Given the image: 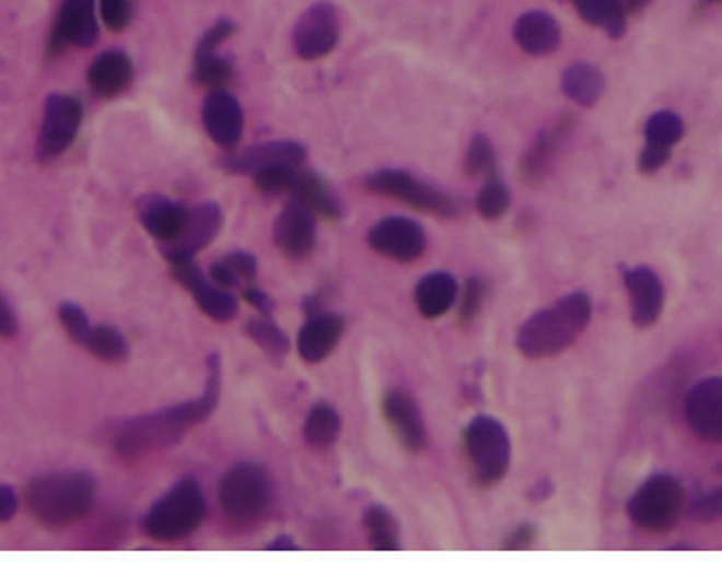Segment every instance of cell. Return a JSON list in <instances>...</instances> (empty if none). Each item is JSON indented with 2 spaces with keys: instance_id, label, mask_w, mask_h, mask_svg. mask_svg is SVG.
Here are the masks:
<instances>
[{
  "instance_id": "cell-8",
  "label": "cell",
  "mask_w": 722,
  "mask_h": 562,
  "mask_svg": "<svg viewBox=\"0 0 722 562\" xmlns=\"http://www.w3.org/2000/svg\"><path fill=\"white\" fill-rule=\"evenodd\" d=\"M685 510V490L678 479L656 475L648 479L627 503L631 523L648 531H669Z\"/></svg>"
},
{
  "instance_id": "cell-23",
  "label": "cell",
  "mask_w": 722,
  "mask_h": 562,
  "mask_svg": "<svg viewBox=\"0 0 722 562\" xmlns=\"http://www.w3.org/2000/svg\"><path fill=\"white\" fill-rule=\"evenodd\" d=\"M343 332V319L333 313L311 315L298 335L300 356L308 363L324 361L335 346L339 343Z\"/></svg>"
},
{
  "instance_id": "cell-20",
  "label": "cell",
  "mask_w": 722,
  "mask_h": 562,
  "mask_svg": "<svg viewBox=\"0 0 722 562\" xmlns=\"http://www.w3.org/2000/svg\"><path fill=\"white\" fill-rule=\"evenodd\" d=\"M382 408L399 443L408 452H421L428 443V434L417 403L404 390H391L386 393Z\"/></svg>"
},
{
  "instance_id": "cell-9",
  "label": "cell",
  "mask_w": 722,
  "mask_h": 562,
  "mask_svg": "<svg viewBox=\"0 0 722 562\" xmlns=\"http://www.w3.org/2000/svg\"><path fill=\"white\" fill-rule=\"evenodd\" d=\"M80 122H82V105L78 98L60 96V93L49 96L45 103L36 157L40 162H49L62 155L75 140Z\"/></svg>"
},
{
  "instance_id": "cell-4",
  "label": "cell",
  "mask_w": 722,
  "mask_h": 562,
  "mask_svg": "<svg viewBox=\"0 0 722 562\" xmlns=\"http://www.w3.org/2000/svg\"><path fill=\"white\" fill-rule=\"evenodd\" d=\"M207 518V499L194 479L175 483L142 518V529L155 540L191 536Z\"/></svg>"
},
{
  "instance_id": "cell-14",
  "label": "cell",
  "mask_w": 722,
  "mask_h": 562,
  "mask_svg": "<svg viewBox=\"0 0 722 562\" xmlns=\"http://www.w3.org/2000/svg\"><path fill=\"white\" fill-rule=\"evenodd\" d=\"M96 40H98L96 0H62L49 49L60 51L67 45L92 47Z\"/></svg>"
},
{
  "instance_id": "cell-17",
  "label": "cell",
  "mask_w": 722,
  "mask_h": 562,
  "mask_svg": "<svg viewBox=\"0 0 722 562\" xmlns=\"http://www.w3.org/2000/svg\"><path fill=\"white\" fill-rule=\"evenodd\" d=\"M625 286L631 302V321L641 328L656 324L665 306L661 277L648 266H637L625 270Z\"/></svg>"
},
{
  "instance_id": "cell-46",
  "label": "cell",
  "mask_w": 722,
  "mask_h": 562,
  "mask_svg": "<svg viewBox=\"0 0 722 562\" xmlns=\"http://www.w3.org/2000/svg\"><path fill=\"white\" fill-rule=\"evenodd\" d=\"M669 153H672V151L654 149V147H645L643 153H641V160H639V168H641L643 173H656L659 168L665 166V162L669 160Z\"/></svg>"
},
{
  "instance_id": "cell-2",
  "label": "cell",
  "mask_w": 722,
  "mask_h": 562,
  "mask_svg": "<svg viewBox=\"0 0 722 562\" xmlns=\"http://www.w3.org/2000/svg\"><path fill=\"white\" fill-rule=\"evenodd\" d=\"M96 479L86 472H56L30 483L27 510L47 529H65L94 510Z\"/></svg>"
},
{
  "instance_id": "cell-11",
  "label": "cell",
  "mask_w": 722,
  "mask_h": 562,
  "mask_svg": "<svg viewBox=\"0 0 722 562\" xmlns=\"http://www.w3.org/2000/svg\"><path fill=\"white\" fill-rule=\"evenodd\" d=\"M369 244L384 257L397 261H415L426 250V231L415 220L386 218L371 229Z\"/></svg>"
},
{
  "instance_id": "cell-43",
  "label": "cell",
  "mask_w": 722,
  "mask_h": 562,
  "mask_svg": "<svg viewBox=\"0 0 722 562\" xmlns=\"http://www.w3.org/2000/svg\"><path fill=\"white\" fill-rule=\"evenodd\" d=\"M224 261L233 268V272L240 277V281L244 284V281H251L255 274H257V259L244 250H235V253H229L224 257Z\"/></svg>"
},
{
  "instance_id": "cell-37",
  "label": "cell",
  "mask_w": 722,
  "mask_h": 562,
  "mask_svg": "<svg viewBox=\"0 0 722 562\" xmlns=\"http://www.w3.org/2000/svg\"><path fill=\"white\" fill-rule=\"evenodd\" d=\"M466 173L470 177H494L497 175V151L486 136H475L466 153Z\"/></svg>"
},
{
  "instance_id": "cell-25",
  "label": "cell",
  "mask_w": 722,
  "mask_h": 562,
  "mask_svg": "<svg viewBox=\"0 0 722 562\" xmlns=\"http://www.w3.org/2000/svg\"><path fill=\"white\" fill-rule=\"evenodd\" d=\"M514 40L529 56H548L561 43V27L546 12H527L514 25Z\"/></svg>"
},
{
  "instance_id": "cell-21",
  "label": "cell",
  "mask_w": 722,
  "mask_h": 562,
  "mask_svg": "<svg viewBox=\"0 0 722 562\" xmlns=\"http://www.w3.org/2000/svg\"><path fill=\"white\" fill-rule=\"evenodd\" d=\"M572 129H574V118L566 116L552 129L538 136V140L529 147V151L523 155L521 166H519V173L527 184H538L550 173L552 162L559 155V151L566 144Z\"/></svg>"
},
{
  "instance_id": "cell-36",
  "label": "cell",
  "mask_w": 722,
  "mask_h": 562,
  "mask_svg": "<svg viewBox=\"0 0 722 562\" xmlns=\"http://www.w3.org/2000/svg\"><path fill=\"white\" fill-rule=\"evenodd\" d=\"M508 209H510V189L505 186V182L499 175L484 179V186L477 196L479 215L492 222L503 218Z\"/></svg>"
},
{
  "instance_id": "cell-30",
  "label": "cell",
  "mask_w": 722,
  "mask_h": 562,
  "mask_svg": "<svg viewBox=\"0 0 722 562\" xmlns=\"http://www.w3.org/2000/svg\"><path fill=\"white\" fill-rule=\"evenodd\" d=\"M341 419L330 403H317L304 421V438L317 449H328L339 438Z\"/></svg>"
},
{
  "instance_id": "cell-44",
  "label": "cell",
  "mask_w": 722,
  "mask_h": 562,
  "mask_svg": "<svg viewBox=\"0 0 722 562\" xmlns=\"http://www.w3.org/2000/svg\"><path fill=\"white\" fill-rule=\"evenodd\" d=\"M211 279H213V284H216V286L226 289V291H229V289H235V286L242 284L240 277L233 272V268H231L224 259L211 264Z\"/></svg>"
},
{
  "instance_id": "cell-49",
  "label": "cell",
  "mask_w": 722,
  "mask_h": 562,
  "mask_svg": "<svg viewBox=\"0 0 722 562\" xmlns=\"http://www.w3.org/2000/svg\"><path fill=\"white\" fill-rule=\"evenodd\" d=\"M244 300L251 304V306H255L261 315H268L270 311H273V302H270V297L259 289V286H253V284H248L246 289H244Z\"/></svg>"
},
{
  "instance_id": "cell-19",
  "label": "cell",
  "mask_w": 722,
  "mask_h": 562,
  "mask_svg": "<svg viewBox=\"0 0 722 562\" xmlns=\"http://www.w3.org/2000/svg\"><path fill=\"white\" fill-rule=\"evenodd\" d=\"M205 129L218 147L233 149L244 133V112L240 103L224 89H216L202 109Z\"/></svg>"
},
{
  "instance_id": "cell-18",
  "label": "cell",
  "mask_w": 722,
  "mask_h": 562,
  "mask_svg": "<svg viewBox=\"0 0 722 562\" xmlns=\"http://www.w3.org/2000/svg\"><path fill=\"white\" fill-rule=\"evenodd\" d=\"M273 237L278 248L291 259H302L311 255L317 239L315 213L300 202L289 204L276 222Z\"/></svg>"
},
{
  "instance_id": "cell-22",
  "label": "cell",
  "mask_w": 722,
  "mask_h": 562,
  "mask_svg": "<svg viewBox=\"0 0 722 562\" xmlns=\"http://www.w3.org/2000/svg\"><path fill=\"white\" fill-rule=\"evenodd\" d=\"M189 211L168 198L151 196L140 202V222L162 244H171L185 231Z\"/></svg>"
},
{
  "instance_id": "cell-34",
  "label": "cell",
  "mask_w": 722,
  "mask_h": 562,
  "mask_svg": "<svg viewBox=\"0 0 722 562\" xmlns=\"http://www.w3.org/2000/svg\"><path fill=\"white\" fill-rule=\"evenodd\" d=\"M685 125L674 112H659L645 125V147L672 151V147L683 138Z\"/></svg>"
},
{
  "instance_id": "cell-38",
  "label": "cell",
  "mask_w": 722,
  "mask_h": 562,
  "mask_svg": "<svg viewBox=\"0 0 722 562\" xmlns=\"http://www.w3.org/2000/svg\"><path fill=\"white\" fill-rule=\"evenodd\" d=\"M300 166H268L255 173V186L261 194L291 191Z\"/></svg>"
},
{
  "instance_id": "cell-42",
  "label": "cell",
  "mask_w": 722,
  "mask_h": 562,
  "mask_svg": "<svg viewBox=\"0 0 722 562\" xmlns=\"http://www.w3.org/2000/svg\"><path fill=\"white\" fill-rule=\"evenodd\" d=\"M691 516L698 520H718L722 518V488L702 494L691 505Z\"/></svg>"
},
{
  "instance_id": "cell-16",
  "label": "cell",
  "mask_w": 722,
  "mask_h": 562,
  "mask_svg": "<svg viewBox=\"0 0 722 562\" xmlns=\"http://www.w3.org/2000/svg\"><path fill=\"white\" fill-rule=\"evenodd\" d=\"M306 149L300 142H266L231 153L222 160V168L235 175H255L268 166H302Z\"/></svg>"
},
{
  "instance_id": "cell-13",
  "label": "cell",
  "mask_w": 722,
  "mask_h": 562,
  "mask_svg": "<svg viewBox=\"0 0 722 562\" xmlns=\"http://www.w3.org/2000/svg\"><path fill=\"white\" fill-rule=\"evenodd\" d=\"M685 419L704 441L722 443V379L709 377L696 384L685 399Z\"/></svg>"
},
{
  "instance_id": "cell-15",
  "label": "cell",
  "mask_w": 722,
  "mask_h": 562,
  "mask_svg": "<svg viewBox=\"0 0 722 562\" xmlns=\"http://www.w3.org/2000/svg\"><path fill=\"white\" fill-rule=\"evenodd\" d=\"M224 222L222 209L213 202L200 204L194 211H189V220L185 224V231L171 244H164V257L168 261L173 259H194L196 253L207 248L216 235L220 233Z\"/></svg>"
},
{
  "instance_id": "cell-48",
  "label": "cell",
  "mask_w": 722,
  "mask_h": 562,
  "mask_svg": "<svg viewBox=\"0 0 722 562\" xmlns=\"http://www.w3.org/2000/svg\"><path fill=\"white\" fill-rule=\"evenodd\" d=\"M19 332V319L12 311V306L0 297V337H14Z\"/></svg>"
},
{
  "instance_id": "cell-39",
  "label": "cell",
  "mask_w": 722,
  "mask_h": 562,
  "mask_svg": "<svg viewBox=\"0 0 722 562\" xmlns=\"http://www.w3.org/2000/svg\"><path fill=\"white\" fill-rule=\"evenodd\" d=\"M58 317H60V324L65 326V330L69 332V337H71L75 343L84 346L89 332H92V328H94L92 324H89L84 311H82L80 306H75V304L65 302V304H60V308H58Z\"/></svg>"
},
{
  "instance_id": "cell-40",
  "label": "cell",
  "mask_w": 722,
  "mask_h": 562,
  "mask_svg": "<svg viewBox=\"0 0 722 562\" xmlns=\"http://www.w3.org/2000/svg\"><path fill=\"white\" fill-rule=\"evenodd\" d=\"M486 281L479 279V277H470L466 281V291H464V300H462V306H459V319L464 324H470L484 308V302H486Z\"/></svg>"
},
{
  "instance_id": "cell-51",
  "label": "cell",
  "mask_w": 722,
  "mask_h": 562,
  "mask_svg": "<svg viewBox=\"0 0 722 562\" xmlns=\"http://www.w3.org/2000/svg\"><path fill=\"white\" fill-rule=\"evenodd\" d=\"M268 549L270 551H293V549H300V547L291 536H280L278 540H273L268 545Z\"/></svg>"
},
{
  "instance_id": "cell-6",
  "label": "cell",
  "mask_w": 722,
  "mask_h": 562,
  "mask_svg": "<svg viewBox=\"0 0 722 562\" xmlns=\"http://www.w3.org/2000/svg\"><path fill=\"white\" fill-rule=\"evenodd\" d=\"M464 447L468 452L475 479L484 488H492L505 479L512 458L508 430L492 417H477L464 430Z\"/></svg>"
},
{
  "instance_id": "cell-41",
  "label": "cell",
  "mask_w": 722,
  "mask_h": 562,
  "mask_svg": "<svg viewBox=\"0 0 722 562\" xmlns=\"http://www.w3.org/2000/svg\"><path fill=\"white\" fill-rule=\"evenodd\" d=\"M101 16L112 32H123L131 21L129 0H101Z\"/></svg>"
},
{
  "instance_id": "cell-10",
  "label": "cell",
  "mask_w": 722,
  "mask_h": 562,
  "mask_svg": "<svg viewBox=\"0 0 722 562\" xmlns=\"http://www.w3.org/2000/svg\"><path fill=\"white\" fill-rule=\"evenodd\" d=\"M339 40V16L330 3L308 8L295 25V51L304 60H319L328 56Z\"/></svg>"
},
{
  "instance_id": "cell-28",
  "label": "cell",
  "mask_w": 722,
  "mask_h": 562,
  "mask_svg": "<svg viewBox=\"0 0 722 562\" xmlns=\"http://www.w3.org/2000/svg\"><path fill=\"white\" fill-rule=\"evenodd\" d=\"M563 91L570 101L581 107H592L598 103L605 91L603 73L590 62H574L563 73Z\"/></svg>"
},
{
  "instance_id": "cell-45",
  "label": "cell",
  "mask_w": 722,
  "mask_h": 562,
  "mask_svg": "<svg viewBox=\"0 0 722 562\" xmlns=\"http://www.w3.org/2000/svg\"><path fill=\"white\" fill-rule=\"evenodd\" d=\"M534 538H536V529H534V525H521V527H516L508 538H505V542H503V549H508V551H521V549H527L532 542H534Z\"/></svg>"
},
{
  "instance_id": "cell-27",
  "label": "cell",
  "mask_w": 722,
  "mask_h": 562,
  "mask_svg": "<svg viewBox=\"0 0 722 562\" xmlns=\"http://www.w3.org/2000/svg\"><path fill=\"white\" fill-rule=\"evenodd\" d=\"M291 194L295 196V202L311 209L315 215L324 220H337L341 215V207L337 202V196L333 194L330 184L313 171H298V177L291 186Z\"/></svg>"
},
{
  "instance_id": "cell-50",
  "label": "cell",
  "mask_w": 722,
  "mask_h": 562,
  "mask_svg": "<svg viewBox=\"0 0 722 562\" xmlns=\"http://www.w3.org/2000/svg\"><path fill=\"white\" fill-rule=\"evenodd\" d=\"M650 3H652V0H620V5H622V10H625L627 16L643 12Z\"/></svg>"
},
{
  "instance_id": "cell-29",
  "label": "cell",
  "mask_w": 722,
  "mask_h": 562,
  "mask_svg": "<svg viewBox=\"0 0 722 562\" xmlns=\"http://www.w3.org/2000/svg\"><path fill=\"white\" fill-rule=\"evenodd\" d=\"M579 16L596 27H603L612 38H620L627 25V14L620 0H572Z\"/></svg>"
},
{
  "instance_id": "cell-3",
  "label": "cell",
  "mask_w": 722,
  "mask_h": 562,
  "mask_svg": "<svg viewBox=\"0 0 722 562\" xmlns=\"http://www.w3.org/2000/svg\"><path fill=\"white\" fill-rule=\"evenodd\" d=\"M592 319L585 293H572L555 306L532 315L516 335L519 350L529 359H546L568 350Z\"/></svg>"
},
{
  "instance_id": "cell-35",
  "label": "cell",
  "mask_w": 722,
  "mask_h": 562,
  "mask_svg": "<svg viewBox=\"0 0 722 562\" xmlns=\"http://www.w3.org/2000/svg\"><path fill=\"white\" fill-rule=\"evenodd\" d=\"M196 80L207 86V89H222L231 75H233V67L220 58L216 54V49H202L198 47L196 51V71H194Z\"/></svg>"
},
{
  "instance_id": "cell-47",
  "label": "cell",
  "mask_w": 722,
  "mask_h": 562,
  "mask_svg": "<svg viewBox=\"0 0 722 562\" xmlns=\"http://www.w3.org/2000/svg\"><path fill=\"white\" fill-rule=\"evenodd\" d=\"M19 510V496L10 485H0V523H8Z\"/></svg>"
},
{
  "instance_id": "cell-32",
  "label": "cell",
  "mask_w": 722,
  "mask_h": 562,
  "mask_svg": "<svg viewBox=\"0 0 722 562\" xmlns=\"http://www.w3.org/2000/svg\"><path fill=\"white\" fill-rule=\"evenodd\" d=\"M84 348L92 352L94 356H98L101 361H109V363L123 361L129 354V346H127L125 335L114 326L92 328V332H89V337L84 341Z\"/></svg>"
},
{
  "instance_id": "cell-31",
  "label": "cell",
  "mask_w": 722,
  "mask_h": 562,
  "mask_svg": "<svg viewBox=\"0 0 722 562\" xmlns=\"http://www.w3.org/2000/svg\"><path fill=\"white\" fill-rule=\"evenodd\" d=\"M364 527L371 540V547L375 551H399V527L395 523V516L382 507L373 505L364 514Z\"/></svg>"
},
{
  "instance_id": "cell-7",
  "label": "cell",
  "mask_w": 722,
  "mask_h": 562,
  "mask_svg": "<svg viewBox=\"0 0 722 562\" xmlns=\"http://www.w3.org/2000/svg\"><path fill=\"white\" fill-rule=\"evenodd\" d=\"M364 186L377 196L395 198L417 211L434 213L441 218H457L464 211V202L457 196L443 194L434 186L417 179L408 171L401 168H382L366 177Z\"/></svg>"
},
{
  "instance_id": "cell-12",
  "label": "cell",
  "mask_w": 722,
  "mask_h": 562,
  "mask_svg": "<svg viewBox=\"0 0 722 562\" xmlns=\"http://www.w3.org/2000/svg\"><path fill=\"white\" fill-rule=\"evenodd\" d=\"M168 264L173 277L194 295L205 315L216 321H231L237 315V300L226 289L209 284L194 259H173Z\"/></svg>"
},
{
  "instance_id": "cell-5",
  "label": "cell",
  "mask_w": 722,
  "mask_h": 562,
  "mask_svg": "<svg viewBox=\"0 0 722 562\" xmlns=\"http://www.w3.org/2000/svg\"><path fill=\"white\" fill-rule=\"evenodd\" d=\"M218 499L235 525H253L268 512L270 479L261 465L237 463L222 477Z\"/></svg>"
},
{
  "instance_id": "cell-26",
  "label": "cell",
  "mask_w": 722,
  "mask_h": 562,
  "mask_svg": "<svg viewBox=\"0 0 722 562\" xmlns=\"http://www.w3.org/2000/svg\"><path fill=\"white\" fill-rule=\"evenodd\" d=\"M457 293H459V289H457V281L453 274L430 272L419 281L415 289V304L423 317L436 319L455 306Z\"/></svg>"
},
{
  "instance_id": "cell-33",
  "label": "cell",
  "mask_w": 722,
  "mask_h": 562,
  "mask_svg": "<svg viewBox=\"0 0 722 562\" xmlns=\"http://www.w3.org/2000/svg\"><path fill=\"white\" fill-rule=\"evenodd\" d=\"M246 335L273 359H282L291 350V341L287 332L280 326H276V321H270L266 317L251 319L246 324Z\"/></svg>"
},
{
  "instance_id": "cell-52",
  "label": "cell",
  "mask_w": 722,
  "mask_h": 562,
  "mask_svg": "<svg viewBox=\"0 0 722 562\" xmlns=\"http://www.w3.org/2000/svg\"><path fill=\"white\" fill-rule=\"evenodd\" d=\"M722 0H700V8H713V5H720Z\"/></svg>"
},
{
  "instance_id": "cell-24",
  "label": "cell",
  "mask_w": 722,
  "mask_h": 562,
  "mask_svg": "<svg viewBox=\"0 0 722 562\" xmlns=\"http://www.w3.org/2000/svg\"><path fill=\"white\" fill-rule=\"evenodd\" d=\"M133 65L123 51H105L89 67L86 80L101 98H116L131 84Z\"/></svg>"
},
{
  "instance_id": "cell-1",
  "label": "cell",
  "mask_w": 722,
  "mask_h": 562,
  "mask_svg": "<svg viewBox=\"0 0 722 562\" xmlns=\"http://www.w3.org/2000/svg\"><path fill=\"white\" fill-rule=\"evenodd\" d=\"M220 390H222V361L218 354H213L209 359L207 390L198 399L153 414L120 421L107 432V438L114 452L127 460H136L158 449H166L183 438L191 428L200 425L213 414L220 399Z\"/></svg>"
}]
</instances>
